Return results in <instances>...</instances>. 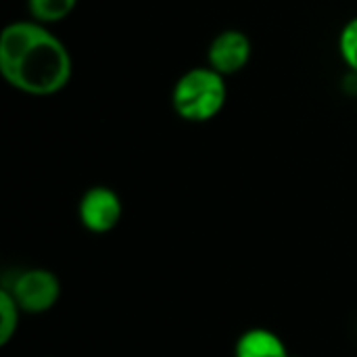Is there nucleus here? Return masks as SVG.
<instances>
[{
    "mask_svg": "<svg viewBox=\"0 0 357 357\" xmlns=\"http://www.w3.org/2000/svg\"><path fill=\"white\" fill-rule=\"evenodd\" d=\"M73 73L67 46L38 21L8 23L0 33V75L4 82L31 96L61 92Z\"/></svg>",
    "mask_w": 357,
    "mask_h": 357,
    "instance_id": "obj_1",
    "label": "nucleus"
},
{
    "mask_svg": "<svg viewBox=\"0 0 357 357\" xmlns=\"http://www.w3.org/2000/svg\"><path fill=\"white\" fill-rule=\"evenodd\" d=\"M228 98L226 77L211 67L188 69L172 90V105L180 119L190 123L211 121Z\"/></svg>",
    "mask_w": 357,
    "mask_h": 357,
    "instance_id": "obj_2",
    "label": "nucleus"
},
{
    "mask_svg": "<svg viewBox=\"0 0 357 357\" xmlns=\"http://www.w3.org/2000/svg\"><path fill=\"white\" fill-rule=\"evenodd\" d=\"M2 289L13 295L23 314H46L61 297L59 278L44 268L19 270L10 280H4Z\"/></svg>",
    "mask_w": 357,
    "mask_h": 357,
    "instance_id": "obj_3",
    "label": "nucleus"
},
{
    "mask_svg": "<svg viewBox=\"0 0 357 357\" xmlns=\"http://www.w3.org/2000/svg\"><path fill=\"white\" fill-rule=\"evenodd\" d=\"M123 207L121 199L113 188L107 186H92L88 188L77 205L79 222L86 230L94 234L111 232L121 220Z\"/></svg>",
    "mask_w": 357,
    "mask_h": 357,
    "instance_id": "obj_4",
    "label": "nucleus"
},
{
    "mask_svg": "<svg viewBox=\"0 0 357 357\" xmlns=\"http://www.w3.org/2000/svg\"><path fill=\"white\" fill-rule=\"evenodd\" d=\"M253 54V44L249 36L241 29L220 31L207 48V67L226 75L243 71Z\"/></svg>",
    "mask_w": 357,
    "mask_h": 357,
    "instance_id": "obj_5",
    "label": "nucleus"
},
{
    "mask_svg": "<svg viewBox=\"0 0 357 357\" xmlns=\"http://www.w3.org/2000/svg\"><path fill=\"white\" fill-rule=\"evenodd\" d=\"M234 357H291L284 341L268 328H249L234 345Z\"/></svg>",
    "mask_w": 357,
    "mask_h": 357,
    "instance_id": "obj_6",
    "label": "nucleus"
},
{
    "mask_svg": "<svg viewBox=\"0 0 357 357\" xmlns=\"http://www.w3.org/2000/svg\"><path fill=\"white\" fill-rule=\"evenodd\" d=\"M77 0H27V10L29 17L42 25H52L63 19H67Z\"/></svg>",
    "mask_w": 357,
    "mask_h": 357,
    "instance_id": "obj_7",
    "label": "nucleus"
},
{
    "mask_svg": "<svg viewBox=\"0 0 357 357\" xmlns=\"http://www.w3.org/2000/svg\"><path fill=\"white\" fill-rule=\"evenodd\" d=\"M21 314L23 312L13 299V295L6 289H0V345H8V341L19 328Z\"/></svg>",
    "mask_w": 357,
    "mask_h": 357,
    "instance_id": "obj_8",
    "label": "nucleus"
},
{
    "mask_svg": "<svg viewBox=\"0 0 357 357\" xmlns=\"http://www.w3.org/2000/svg\"><path fill=\"white\" fill-rule=\"evenodd\" d=\"M339 50L347 67L357 73V17L343 27L339 38Z\"/></svg>",
    "mask_w": 357,
    "mask_h": 357,
    "instance_id": "obj_9",
    "label": "nucleus"
}]
</instances>
